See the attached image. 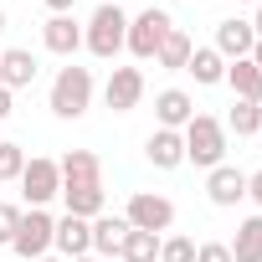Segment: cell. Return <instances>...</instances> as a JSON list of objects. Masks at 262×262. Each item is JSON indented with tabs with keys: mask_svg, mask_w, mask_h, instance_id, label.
Masks as SVG:
<instances>
[{
	"mask_svg": "<svg viewBox=\"0 0 262 262\" xmlns=\"http://www.w3.org/2000/svg\"><path fill=\"white\" fill-rule=\"evenodd\" d=\"M21 216H26L21 206H11V201H0V242H6V247H11V236H16V226H21Z\"/></svg>",
	"mask_w": 262,
	"mask_h": 262,
	"instance_id": "cell-27",
	"label": "cell"
},
{
	"mask_svg": "<svg viewBox=\"0 0 262 262\" xmlns=\"http://www.w3.org/2000/svg\"><path fill=\"white\" fill-rule=\"evenodd\" d=\"M175 31V16L165 11V6H144L134 21H128V36H123V47L134 52V62H155V52L165 47V36Z\"/></svg>",
	"mask_w": 262,
	"mask_h": 262,
	"instance_id": "cell-4",
	"label": "cell"
},
{
	"mask_svg": "<svg viewBox=\"0 0 262 262\" xmlns=\"http://www.w3.org/2000/svg\"><path fill=\"white\" fill-rule=\"evenodd\" d=\"M190 52H195V41H190V36H185V31L175 26V31L165 36V47L155 52V62H160L165 72H185V62H190Z\"/></svg>",
	"mask_w": 262,
	"mask_h": 262,
	"instance_id": "cell-22",
	"label": "cell"
},
{
	"mask_svg": "<svg viewBox=\"0 0 262 262\" xmlns=\"http://www.w3.org/2000/svg\"><path fill=\"white\" fill-rule=\"evenodd\" d=\"M21 170H26V149L0 139V180H21Z\"/></svg>",
	"mask_w": 262,
	"mask_h": 262,
	"instance_id": "cell-25",
	"label": "cell"
},
{
	"mask_svg": "<svg viewBox=\"0 0 262 262\" xmlns=\"http://www.w3.org/2000/svg\"><path fill=\"white\" fill-rule=\"evenodd\" d=\"M62 201H67V216L93 221V216H103V180H93V185H62Z\"/></svg>",
	"mask_w": 262,
	"mask_h": 262,
	"instance_id": "cell-19",
	"label": "cell"
},
{
	"mask_svg": "<svg viewBox=\"0 0 262 262\" xmlns=\"http://www.w3.org/2000/svg\"><path fill=\"white\" fill-rule=\"evenodd\" d=\"M52 231H57V216H47V206H31V211L21 216L16 236H11V252L26 257V262H36V257L52 252Z\"/></svg>",
	"mask_w": 262,
	"mask_h": 262,
	"instance_id": "cell-6",
	"label": "cell"
},
{
	"mask_svg": "<svg viewBox=\"0 0 262 262\" xmlns=\"http://www.w3.org/2000/svg\"><path fill=\"white\" fill-rule=\"evenodd\" d=\"M185 72H190L201 88H216V82H226V57H221L216 47H195L190 62H185Z\"/></svg>",
	"mask_w": 262,
	"mask_h": 262,
	"instance_id": "cell-18",
	"label": "cell"
},
{
	"mask_svg": "<svg viewBox=\"0 0 262 262\" xmlns=\"http://www.w3.org/2000/svg\"><path fill=\"white\" fill-rule=\"evenodd\" d=\"M252 67H257V72H262V41H257V47H252Z\"/></svg>",
	"mask_w": 262,
	"mask_h": 262,
	"instance_id": "cell-33",
	"label": "cell"
},
{
	"mask_svg": "<svg viewBox=\"0 0 262 262\" xmlns=\"http://www.w3.org/2000/svg\"><path fill=\"white\" fill-rule=\"evenodd\" d=\"M226 62H242V57H252V47H257V31H252V21H221L216 26V41H211Z\"/></svg>",
	"mask_w": 262,
	"mask_h": 262,
	"instance_id": "cell-10",
	"label": "cell"
},
{
	"mask_svg": "<svg viewBox=\"0 0 262 262\" xmlns=\"http://www.w3.org/2000/svg\"><path fill=\"white\" fill-rule=\"evenodd\" d=\"M257 6H262V0H257Z\"/></svg>",
	"mask_w": 262,
	"mask_h": 262,
	"instance_id": "cell-37",
	"label": "cell"
},
{
	"mask_svg": "<svg viewBox=\"0 0 262 262\" xmlns=\"http://www.w3.org/2000/svg\"><path fill=\"white\" fill-rule=\"evenodd\" d=\"M155 118H160V128H175V134H180V128L195 118V98L185 88H165L155 98Z\"/></svg>",
	"mask_w": 262,
	"mask_h": 262,
	"instance_id": "cell-12",
	"label": "cell"
},
{
	"mask_svg": "<svg viewBox=\"0 0 262 262\" xmlns=\"http://www.w3.org/2000/svg\"><path fill=\"white\" fill-rule=\"evenodd\" d=\"M41 47L57 52V57H72V52L82 47V26H77L72 16H52V21L41 26Z\"/></svg>",
	"mask_w": 262,
	"mask_h": 262,
	"instance_id": "cell-15",
	"label": "cell"
},
{
	"mask_svg": "<svg viewBox=\"0 0 262 262\" xmlns=\"http://www.w3.org/2000/svg\"><path fill=\"white\" fill-rule=\"evenodd\" d=\"M72 262H98V257H93V252H88V257H72Z\"/></svg>",
	"mask_w": 262,
	"mask_h": 262,
	"instance_id": "cell-35",
	"label": "cell"
},
{
	"mask_svg": "<svg viewBox=\"0 0 262 262\" xmlns=\"http://www.w3.org/2000/svg\"><path fill=\"white\" fill-rule=\"evenodd\" d=\"M206 195H211V206L231 211L236 201H247V170H236V165H216V170L206 175Z\"/></svg>",
	"mask_w": 262,
	"mask_h": 262,
	"instance_id": "cell-9",
	"label": "cell"
},
{
	"mask_svg": "<svg viewBox=\"0 0 262 262\" xmlns=\"http://www.w3.org/2000/svg\"><path fill=\"white\" fill-rule=\"evenodd\" d=\"M195 262H231V247L226 242H201L195 247Z\"/></svg>",
	"mask_w": 262,
	"mask_h": 262,
	"instance_id": "cell-28",
	"label": "cell"
},
{
	"mask_svg": "<svg viewBox=\"0 0 262 262\" xmlns=\"http://www.w3.org/2000/svg\"><path fill=\"white\" fill-rule=\"evenodd\" d=\"M52 247L72 262V257H88L93 252V221H82V216H62L57 221V231H52Z\"/></svg>",
	"mask_w": 262,
	"mask_h": 262,
	"instance_id": "cell-11",
	"label": "cell"
},
{
	"mask_svg": "<svg viewBox=\"0 0 262 262\" xmlns=\"http://www.w3.org/2000/svg\"><path fill=\"white\" fill-rule=\"evenodd\" d=\"M144 155L155 170H180L185 165V139L175 134V128H155V134L144 139Z\"/></svg>",
	"mask_w": 262,
	"mask_h": 262,
	"instance_id": "cell-13",
	"label": "cell"
},
{
	"mask_svg": "<svg viewBox=\"0 0 262 262\" xmlns=\"http://www.w3.org/2000/svg\"><path fill=\"white\" fill-rule=\"evenodd\" d=\"M139 98H144V72H139V67H113V72H108V82H103V103H108L113 113L139 108Z\"/></svg>",
	"mask_w": 262,
	"mask_h": 262,
	"instance_id": "cell-8",
	"label": "cell"
},
{
	"mask_svg": "<svg viewBox=\"0 0 262 262\" xmlns=\"http://www.w3.org/2000/svg\"><path fill=\"white\" fill-rule=\"evenodd\" d=\"M47 103H52V113H57V118H82V113H88V103H93V72H88V67H77V62H67V67L52 77Z\"/></svg>",
	"mask_w": 262,
	"mask_h": 262,
	"instance_id": "cell-3",
	"label": "cell"
},
{
	"mask_svg": "<svg viewBox=\"0 0 262 262\" xmlns=\"http://www.w3.org/2000/svg\"><path fill=\"white\" fill-rule=\"evenodd\" d=\"M0 118H11V88H0Z\"/></svg>",
	"mask_w": 262,
	"mask_h": 262,
	"instance_id": "cell-31",
	"label": "cell"
},
{
	"mask_svg": "<svg viewBox=\"0 0 262 262\" xmlns=\"http://www.w3.org/2000/svg\"><path fill=\"white\" fill-rule=\"evenodd\" d=\"M123 221L134 226V231H155V236H165V231L175 226V201L160 195V190H134V195H128Z\"/></svg>",
	"mask_w": 262,
	"mask_h": 262,
	"instance_id": "cell-5",
	"label": "cell"
},
{
	"mask_svg": "<svg viewBox=\"0 0 262 262\" xmlns=\"http://www.w3.org/2000/svg\"><path fill=\"white\" fill-rule=\"evenodd\" d=\"M226 82H231V93H236L242 103H262V72L252 67V57L226 62Z\"/></svg>",
	"mask_w": 262,
	"mask_h": 262,
	"instance_id": "cell-21",
	"label": "cell"
},
{
	"mask_svg": "<svg viewBox=\"0 0 262 262\" xmlns=\"http://www.w3.org/2000/svg\"><path fill=\"white\" fill-rule=\"evenodd\" d=\"M123 36H128V16L118 11V0H103V6L93 11V21H88V31H82V47L98 62H113L123 52Z\"/></svg>",
	"mask_w": 262,
	"mask_h": 262,
	"instance_id": "cell-2",
	"label": "cell"
},
{
	"mask_svg": "<svg viewBox=\"0 0 262 262\" xmlns=\"http://www.w3.org/2000/svg\"><path fill=\"white\" fill-rule=\"evenodd\" d=\"M180 139H185V160L195 170H216L226 165V123L211 118V113H195L185 128H180Z\"/></svg>",
	"mask_w": 262,
	"mask_h": 262,
	"instance_id": "cell-1",
	"label": "cell"
},
{
	"mask_svg": "<svg viewBox=\"0 0 262 262\" xmlns=\"http://www.w3.org/2000/svg\"><path fill=\"white\" fill-rule=\"evenodd\" d=\"M21 190H26V206H47V201H57V195H62V170H57V160H47V155L26 160V170H21Z\"/></svg>",
	"mask_w": 262,
	"mask_h": 262,
	"instance_id": "cell-7",
	"label": "cell"
},
{
	"mask_svg": "<svg viewBox=\"0 0 262 262\" xmlns=\"http://www.w3.org/2000/svg\"><path fill=\"white\" fill-rule=\"evenodd\" d=\"M123 236H128V221H123V216H93V257H98V262L118 257Z\"/></svg>",
	"mask_w": 262,
	"mask_h": 262,
	"instance_id": "cell-16",
	"label": "cell"
},
{
	"mask_svg": "<svg viewBox=\"0 0 262 262\" xmlns=\"http://www.w3.org/2000/svg\"><path fill=\"white\" fill-rule=\"evenodd\" d=\"M36 82V57L31 52H21V47H11V52H0V88H31Z\"/></svg>",
	"mask_w": 262,
	"mask_h": 262,
	"instance_id": "cell-17",
	"label": "cell"
},
{
	"mask_svg": "<svg viewBox=\"0 0 262 262\" xmlns=\"http://www.w3.org/2000/svg\"><path fill=\"white\" fill-rule=\"evenodd\" d=\"M47 6H52V16H67V11L77 6V0H47Z\"/></svg>",
	"mask_w": 262,
	"mask_h": 262,
	"instance_id": "cell-30",
	"label": "cell"
},
{
	"mask_svg": "<svg viewBox=\"0 0 262 262\" xmlns=\"http://www.w3.org/2000/svg\"><path fill=\"white\" fill-rule=\"evenodd\" d=\"M0 31H6V6H0Z\"/></svg>",
	"mask_w": 262,
	"mask_h": 262,
	"instance_id": "cell-36",
	"label": "cell"
},
{
	"mask_svg": "<svg viewBox=\"0 0 262 262\" xmlns=\"http://www.w3.org/2000/svg\"><path fill=\"white\" fill-rule=\"evenodd\" d=\"M226 134L247 139V134H262V103H231V118H226Z\"/></svg>",
	"mask_w": 262,
	"mask_h": 262,
	"instance_id": "cell-24",
	"label": "cell"
},
{
	"mask_svg": "<svg viewBox=\"0 0 262 262\" xmlns=\"http://www.w3.org/2000/svg\"><path fill=\"white\" fill-rule=\"evenodd\" d=\"M118 262H160V236L128 226V236H123V247H118Z\"/></svg>",
	"mask_w": 262,
	"mask_h": 262,
	"instance_id": "cell-23",
	"label": "cell"
},
{
	"mask_svg": "<svg viewBox=\"0 0 262 262\" xmlns=\"http://www.w3.org/2000/svg\"><path fill=\"white\" fill-rule=\"evenodd\" d=\"M36 262H67V257H52V252H47V257H36Z\"/></svg>",
	"mask_w": 262,
	"mask_h": 262,
	"instance_id": "cell-34",
	"label": "cell"
},
{
	"mask_svg": "<svg viewBox=\"0 0 262 262\" xmlns=\"http://www.w3.org/2000/svg\"><path fill=\"white\" fill-rule=\"evenodd\" d=\"M252 31H257V41H262V6H257V16H252Z\"/></svg>",
	"mask_w": 262,
	"mask_h": 262,
	"instance_id": "cell-32",
	"label": "cell"
},
{
	"mask_svg": "<svg viewBox=\"0 0 262 262\" xmlns=\"http://www.w3.org/2000/svg\"><path fill=\"white\" fill-rule=\"evenodd\" d=\"M247 201H257V211H262V170L247 175Z\"/></svg>",
	"mask_w": 262,
	"mask_h": 262,
	"instance_id": "cell-29",
	"label": "cell"
},
{
	"mask_svg": "<svg viewBox=\"0 0 262 262\" xmlns=\"http://www.w3.org/2000/svg\"><path fill=\"white\" fill-rule=\"evenodd\" d=\"M57 170H62V185H93V180H103V160L93 149H67L57 160Z\"/></svg>",
	"mask_w": 262,
	"mask_h": 262,
	"instance_id": "cell-14",
	"label": "cell"
},
{
	"mask_svg": "<svg viewBox=\"0 0 262 262\" xmlns=\"http://www.w3.org/2000/svg\"><path fill=\"white\" fill-rule=\"evenodd\" d=\"M226 247H231V262H262V211L247 216Z\"/></svg>",
	"mask_w": 262,
	"mask_h": 262,
	"instance_id": "cell-20",
	"label": "cell"
},
{
	"mask_svg": "<svg viewBox=\"0 0 262 262\" xmlns=\"http://www.w3.org/2000/svg\"><path fill=\"white\" fill-rule=\"evenodd\" d=\"M160 262H195V242L190 236H160Z\"/></svg>",
	"mask_w": 262,
	"mask_h": 262,
	"instance_id": "cell-26",
	"label": "cell"
}]
</instances>
